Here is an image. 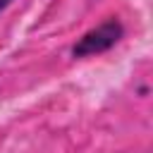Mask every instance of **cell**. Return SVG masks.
Segmentation results:
<instances>
[{"instance_id":"7a4b0ae2","label":"cell","mask_w":153,"mask_h":153,"mask_svg":"<svg viewBox=\"0 0 153 153\" xmlns=\"http://www.w3.org/2000/svg\"><path fill=\"white\" fill-rule=\"evenodd\" d=\"M10 5H12V0H0V12H2V10H7Z\"/></svg>"},{"instance_id":"6da1fadb","label":"cell","mask_w":153,"mask_h":153,"mask_svg":"<svg viewBox=\"0 0 153 153\" xmlns=\"http://www.w3.org/2000/svg\"><path fill=\"white\" fill-rule=\"evenodd\" d=\"M124 36V26L117 17L105 19L103 24L88 29L81 38H76V43L72 45V57H88V55H100L110 48H115L120 43V38Z\"/></svg>"}]
</instances>
